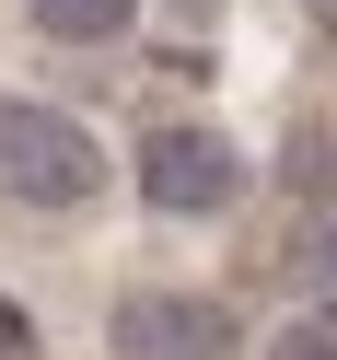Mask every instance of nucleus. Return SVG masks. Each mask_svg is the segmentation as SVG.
Instances as JSON below:
<instances>
[{"label": "nucleus", "mask_w": 337, "mask_h": 360, "mask_svg": "<svg viewBox=\"0 0 337 360\" xmlns=\"http://www.w3.org/2000/svg\"><path fill=\"white\" fill-rule=\"evenodd\" d=\"M140 198L163 221H221L244 198V151L221 140V128H198V117H163L140 140Z\"/></svg>", "instance_id": "f03ea898"}, {"label": "nucleus", "mask_w": 337, "mask_h": 360, "mask_svg": "<svg viewBox=\"0 0 337 360\" xmlns=\"http://www.w3.org/2000/svg\"><path fill=\"white\" fill-rule=\"evenodd\" d=\"M35 35H58V47H117L128 24H140V0H24Z\"/></svg>", "instance_id": "20e7f679"}, {"label": "nucleus", "mask_w": 337, "mask_h": 360, "mask_svg": "<svg viewBox=\"0 0 337 360\" xmlns=\"http://www.w3.org/2000/svg\"><path fill=\"white\" fill-rule=\"evenodd\" d=\"M105 337H117V360H244L233 302H210V290H128Z\"/></svg>", "instance_id": "7ed1b4c3"}, {"label": "nucleus", "mask_w": 337, "mask_h": 360, "mask_svg": "<svg viewBox=\"0 0 337 360\" xmlns=\"http://www.w3.org/2000/svg\"><path fill=\"white\" fill-rule=\"evenodd\" d=\"M0 360H35V314L12 302V290H0Z\"/></svg>", "instance_id": "0eeeda50"}, {"label": "nucleus", "mask_w": 337, "mask_h": 360, "mask_svg": "<svg viewBox=\"0 0 337 360\" xmlns=\"http://www.w3.org/2000/svg\"><path fill=\"white\" fill-rule=\"evenodd\" d=\"M0 198L24 210H94L105 198V140L35 94H0Z\"/></svg>", "instance_id": "f257e3e1"}, {"label": "nucleus", "mask_w": 337, "mask_h": 360, "mask_svg": "<svg viewBox=\"0 0 337 360\" xmlns=\"http://www.w3.org/2000/svg\"><path fill=\"white\" fill-rule=\"evenodd\" d=\"M267 360H337V326H326V314H303V326L267 337Z\"/></svg>", "instance_id": "423d86ee"}, {"label": "nucleus", "mask_w": 337, "mask_h": 360, "mask_svg": "<svg viewBox=\"0 0 337 360\" xmlns=\"http://www.w3.org/2000/svg\"><path fill=\"white\" fill-rule=\"evenodd\" d=\"M303 12H314V35H326V47H337V0H303Z\"/></svg>", "instance_id": "6e6552de"}, {"label": "nucleus", "mask_w": 337, "mask_h": 360, "mask_svg": "<svg viewBox=\"0 0 337 360\" xmlns=\"http://www.w3.org/2000/svg\"><path fill=\"white\" fill-rule=\"evenodd\" d=\"M291 279H303V290H337V198L291 233Z\"/></svg>", "instance_id": "39448f33"}]
</instances>
